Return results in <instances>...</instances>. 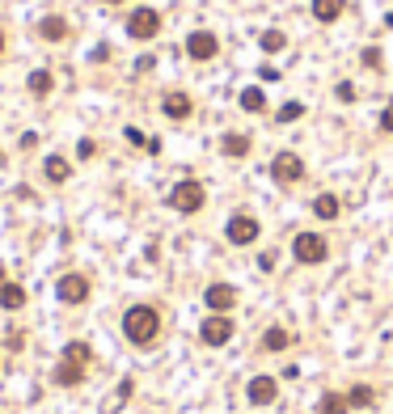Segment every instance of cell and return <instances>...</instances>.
<instances>
[{"mask_svg":"<svg viewBox=\"0 0 393 414\" xmlns=\"http://www.w3.org/2000/svg\"><path fill=\"white\" fill-rule=\"evenodd\" d=\"M123 334H127V342H136V347L157 342V334H161V313H157L152 304H131L127 313H123Z\"/></svg>","mask_w":393,"mask_h":414,"instance_id":"1","label":"cell"},{"mask_svg":"<svg viewBox=\"0 0 393 414\" xmlns=\"http://www.w3.org/2000/svg\"><path fill=\"white\" fill-rule=\"evenodd\" d=\"M89 359H93L89 342L72 338V342L64 347V355H60V368H55V385H64V389H77V385L85 381V372H89Z\"/></svg>","mask_w":393,"mask_h":414,"instance_id":"2","label":"cell"},{"mask_svg":"<svg viewBox=\"0 0 393 414\" xmlns=\"http://www.w3.org/2000/svg\"><path fill=\"white\" fill-rule=\"evenodd\" d=\"M203 203H207V190H203V182H195V178H182V182L170 190V207H174V212H182V216H195Z\"/></svg>","mask_w":393,"mask_h":414,"instance_id":"3","label":"cell"},{"mask_svg":"<svg viewBox=\"0 0 393 414\" xmlns=\"http://www.w3.org/2000/svg\"><path fill=\"white\" fill-rule=\"evenodd\" d=\"M326 254H330V245H326L321 233H296V241H292V258H296V263L317 267V263H326Z\"/></svg>","mask_w":393,"mask_h":414,"instance_id":"4","label":"cell"},{"mask_svg":"<svg viewBox=\"0 0 393 414\" xmlns=\"http://www.w3.org/2000/svg\"><path fill=\"white\" fill-rule=\"evenodd\" d=\"M271 178H275L279 186H296V182L305 178V161L296 157V152H279V157L271 161Z\"/></svg>","mask_w":393,"mask_h":414,"instance_id":"5","label":"cell"},{"mask_svg":"<svg viewBox=\"0 0 393 414\" xmlns=\"http://www.w3.org/2000/svg\"><path fill=\"white\" fill-rule=\"evenodd\" d=\"M127 34H131L136 42L157 38V34H161V13H157V9H148V5H144V9H136V13L127 17Z\"/></svg>","mask_w":393,"mask_h":414,"instance_id":"6","label":"cell"},{"mask_svg":"<svg viewBox=\"0 0 393 414\" xmlns=\"http://www.w3.org/2000/svg\"><path fill=\"white\" fill-rule=\"evenodd\" d=\"M258 233H262L258 216H246V212H237L229 224H224V237H229L233 245H254V241H258Z\"/></svg>","mask_w":393,"mask_h":414,"instance_id":"7","label":"cell"},{"mask_svg":"<svg viewBox=\"0 0 393 414\" xmlns=\"http://www.w3.org/2000/svg\"><path fill=\"white\" fill-rule=\"evenodd\" d=\"M216 51H220V38H216L211 30H191V34H186V56H191L195 64L216 60Z\"/></svg>","mask_w":393,"mask_h":414,"instance_id":"8","label":"cell"},{"mask_svg":"<svg viewBox=\"0 0 393 414\" xmlns=\"http://www.w3.org/2000/svg\"><path fill=\"white\" fill-rule=\"evenodd\" d=\"M233 330H237V326H233V317H229V313H211V317L199 326V338H203L207 347H224V342L233 338Z\"/></svg>","mask_w":393,"mask_h":414,"instance_id":"9","label":"cell"},{"mask_svg":"<svg viewBox=\"0 0 393 414\" xmlns=\"http://www.w3.org/2000/svg\"><path fill=\"white\" fill-rule=\"evenodd\" d=\"M89 292H93V288H89V279H85V275H77V271L55 279V296H60L64 304H85V300H89Z\"/></svg>","mask_w":393,"mask_h":414,"instance_id":"10","label":"cell"},{"mask_svg":"<svg viewBox=\"0 0 393 414\" xmlns=\"http://www.w3.org/2000/svg\"><path fill=\"white\" fill-rule=\"evenodd\" d=\"M203 300H207L211 313H229V308L237 304V288H233V283H207Z\"/></svg>","mask_w":393,"mask_h":414,"instance_id":"11","label":"cell"},{"mask_svg":"<svg viewBox=\"0 0 393 414\" xmlns=\"http://www.w3.org/2000/svg\"><path fill=\"white\" fill-rule=\"evenodd\" d=\"M161 110H165V119H191V110H195V101H191V93H182V89H170L161 97Z\"/></svg>","mask_w":393,"mask_h":414,"instance_id":"12","label":"cell"},{"mask_svg":"<svg viewBox=\"0 0 393 414\" xmlns=\"http://www.w3.org/2000/svg\"><path fill=\"white\" fill-rule=\"evenodd\" d=\"M246 397H250L254 406H271V401L279 397V385H275V376H254V381L246 385Z\"/></svg>","mask_w":393,"mask_h":414,"instance_id":"13","label":"cell"},{"mask_svg":"<svg viewBox=\"0 0 393 414\" xmlns=\"http://www.w3.org/2000/svg\"><path fill=\"white\" fill-rule=\"evenodd\" d=\"M313 17L321 22V26H334V22H339L343 17V9H347V0H313Z\"/></svg>","mask_w":393,"mask_h":414,"instance_id":"14","label":"cell"},{"mask_svg":"<svg viewBox=\"0 0 393 414\" xmlns=\"http://www.w3.org/2000/svg\"><path fill=\"white\" fill-rule=\"evenodd\" d=\"M38 38H47V42H64V38H68V22H64L60 13L42 17V22H38Z\"/></svg>","mask_w":393,"mask_h":414,"instance_id":"15","label":"cell"},{"mask_svg":"<svg viewBox=\"0 0 393 414\" xmlns=\"http://www.w3.org/2000/svg\"><path fill=\"white\" fill-rule=\"evenodd\" d=\"M220 148H224V157H233V161H241L246 152H250V135L246 131H229L220 140Z\"/></svg>","mask_w":393,"mask_h":414,"instance_id":"16","label":"cell"},{"mask_svg":"<svg viewBox=\"0 0 393 414\" xmlns=\"http://www.w3.org/2000/svg\"><path fill=\"white\" fill-rule=\"evenodd\" d=\"M26 304V288L22 283H0V308H9V313H17V308Z\"/></svg>","mask_w":393,"mask_h":414,"instance_id":"17","label":"cell"},{"mask_svg":"<svg viewBox=\"0 0 393 414\" xmlns=\"http://www.w3.org/2000/svg\"><path fill=\"white\" fill-rule=\"evenodd\" d=\"M292 347V334L284 330V326H271L266 334H262V351H271V355H279V351H288Z\"/></svg>","mask_w":393,"mask_h":414,"instance_id":"18","label":"cell"},{"mask_svg":"<svg viewBox=\"0 0 393 414\" xmlns=\"http://www.w3.org/2000/svg\"><path fill=\"white\" fill-rule=\"evenodd\" d=\"M42 174H47V182L60 186V182H68V178H72V165H68L64 157H47V161H42Z\"/></svg>","mask_w":393,"mask_h":414,"instance_id":"19","label":"cell"},{"mask_svg":"<svg viewBox=\"0 0 393 414\" xmlns=\"http://www.w3.org/2000/svg\"><path fill=\"white\" fill-rule=\"evenodd\" d=\"M339 212H343L339 194H317V199H313V216H317V220H334Z\"/></svg>","mask_w":393,"mask_h":414,"instance_id":"20","label":"cell"},{"mask_svg":"<svg viewBox=\"0 0 393 414\" xmlns=\"http://www.w3.org/2000/svg\"><path fill=\"white\" fill-rule=\"evenodd\" d=\"M237 101H241V110H250V115H262V110H266V93H262L258 85L241 89V97H237Z\"/></svg>","mask_w":393,"mask_h":414,"instance_id":"21","label":"cell"},{"mask_svg":"<svg viewBox=\"0 0 393 414\" xmlns=\"http://www.w3.org/2000/svg\"><path fill=\"white\" fill-rule=\"evenodd\" d=\"M26 89H30L34 97H47V93L55 89V76H51L47 68H34V72H30V81H26Z\"/></svg>","mask_w":393,"mask_h":414,"instance_id":"22","label":"cell"},{"mask_svg":"<svg viewBox=\"0 0 393 414\" xmlns=\"http://www.w3.org/2000/svg\"><path fill=\"white\" fill-rule=\"evenodd\" d=\"M347 410H351L347 393H326V397L317 401V414H347Z\"/></svg>","mask_w":393,"mask_h":414,"instance_id":"23","label":"cell"},{"mask_svg":"<svg viewBox=\"0 0 393 414\" xmlns=\"http://www.w3.org/2000/svg\"><path fill=\"white\" fill-rule=\"evenodd\" d=\"M258 47L266 51V56H275V51H284V47H288V34H284V30H266V34L258 38Z\"/></svg>","mask_w":393,"mask_h":414,"instance_id":"24","label":"cell"},{"mask_svg":"<svg viewBox=\"0 0 393 414\" xmlns=\"http://www.w3.org/2000/svg\"><path fill=\"white\" fill-rule=\"evenodd\" d=\"M372 397H376V393H372V385H351V393H347V401H351V406H360V410H364V406H372Z\"/></svg>","mask_w":393,"mask_h":414,"instance_id":"25","label":"cell"},{"mask_svg":"<svg viewBox=\"0 0 393 414\" xmlns=\"http://www.w3.org/2000/svg\"><path fill=\"white\" fill-rule=\"evenodd\" d=\"M300 115H305V106H300V101H284V106H279V115H275V119H279V123H296Z\"/></svg>","mask_w":393,"mask_h":414,"instance_id":"26","label":"cell"},{"mask_svg":"<svg viewBox=\"0 0 393 414\" xmlns=\"http://www.w3.org/2000/svg\"><path fill=\"white\" fill-rule=\"evenodd\" d=\"M77 157H81V161H93V157H97V144H93L89 135H85V140L77 144Z\"/></svg>","mask_w":393,"mask_h":414,"instance_id":"27","label":"cell"},{"mask_svg":"<svg viewBox=\"0 0 393 414\" xmlns=\"http://www.w3.org/2000/svg\"><path fill=\"white\" fill-rule=\"evenodd\" d=\"M334 93H339V101H355V85H351V81H339V89H334Z\"/></svg>","mask_w":393,"mask_h":414,"instance_id":"28","label":"cell"},{"mask_svg":"<svg viewBox=\"0 0 393 414\" xmlns=\"http://www.w3.org/2000/svg\"><path fill=\"white\" fill-rule=\"evenodd\" d=\"M364 64H368V68H372V72H376V68H380V51H376V47H368V51H364Z\"/></svg>","mask_w":393,"mask_h":414,"instance_id":"29","label":"cell"},{"mask_svg":"<svg viewBox=\"0 0 393 414\" xmlns=\"http://www.w3.org/2000/svg\"><path fill=\"white\" fill-rule=\"evenodd\" d=\"M380 131H389V135H393V101H389L385 115H380Z\"/></svg>","mask_w":393,"mask_h":414,"instance_id":"30","label":"cell"},{"mask_svg":"<svg viewBox=\"0 0 393 414\" xmlns=\"http://www.w3.org/2000/svg\"><path fill=\"white\" fill-rule=\"evenodd\" d=\"M127 140H131V144H148V140H144V131H140V127H127Z\"/></svg>","mask_w":393,"mask_h":414,"instance_id":"31","label":"cell"},{"mask_svg":"<svg viewBox=\"0 0 393 414\" xmlns=\"http://www.w3.org/2000/svg\"><path fill=\"white\" fill-rule=\"evenodd\" d=\"M0 56H5V34H0Z\"/></svg>","mask_w":393,"mask_h":414,"instance_id":"32","label":"cell"},{"mask_svg":"<svg viewBox=\"0 0 393 414\" xmlns=\"http://www.w3.org/2000/svg\"><path fill=\"white\" fill-rule=\"evenodd\" d=\"M106 5H123V0H106Z\"/></svg>","mask_w":393,"mask_h":414,"instance_id":"33","label":"cell"},{"mask_svg":"<svg viewBox=\"0 0 393 414\" xmlns=\"http://www.w3.org/2000/svg\"><path fill=\"white\" fill-rule=\"evenodd\" d=\"M0 283H5V271H0Z\"/></svg>","mask_w":393,"mask_h":414,"instance_id":"34","label":"cell"},{"mask_svg":"<svg viewBox=\"0 0 393 414\" xmlns=\"http://www.w3.org/2000/svg\"><path fill=\"white\" fill-rule=\"evenodd\" d=\"M0 157H5V152H0Z\"/></svg>","mask_w":393,"mask_h":414,"instance_id":"35","label":"cell"}]
</instances>
